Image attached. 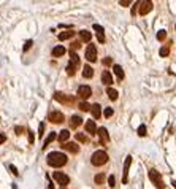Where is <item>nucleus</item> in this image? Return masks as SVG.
I'll use <instances>...</instances> for the list:
<instances>
[{"label":"nucleus","mask_w":176,"mask_h":189,"mask_svg":"<svg viewBox=\"0 0 176 189\" xmlns=\"http://www.w3.org/2000/svg\"><path fill=\"white\" fill-rule=\"evenodd\" d=\"M86 59L89 62H97V48L95 45H89L86 50Z\"/></svg>","instance_id":"9"},{"label":"nucleus","mask_w":176,"mask_h":189,"mask_svg":"<svg viewBox=\"0 0 176 189\" xmlns=\"http://www.w3.org/2000/svg\"><path fill=\"white\" fill-rule=\"evenodd\" d=\"M78 96L83 99V100H86V99H89L91 96H92V89L89 87V86H80L78 87Z\"/></svg>","instance_id":"10"},{"label":"nucleus","mask_w":176,"mask_h":189,"mask_svg":"<svg viewBox=\"0 0 176 189\" xmlns=\"http://www.w3.org/2000/svg\"><path fill=\"white\" fill-rule=\"evenodd\" d=\"M80 67V56L76 53H71L70 51V62L67 65V73L70 76H73L75 73H76V68Z\"/></svg>","instance_id":"2"},{"label":"nucleus","mask_w":176,"mask_h":189,"mask_svg":"<svg viewBox=\"0 0 176 189\" xmlns=\"http://www.w3.org/2000/svg\"><path fill=\"white\" fill-rule=\"evenodd\" d=\"M171 184H173V186H174V187H176V181H171Z\"/></svg>","instance_id":"44"},{"label":"nucleus","mask_w":176,"mask_h":189,"mask_svg":"<svg viewBox=\"0 0 176 189\" xmlns=\"http://www.w3.org/2000/svg\"><path fill=\"white\" fill-rule=\"evenodd\" d=\"M10 169H11V172H13V173H14V175H16V176H18V175H19V172H18V169H16V167H14V165H10Z\"/></svg>","instance_id":"41"},{"label":"nucleus","mask_w":176,"mask_h":189,"mask_svg":"<svg viewBox=\"0 0 176 189\" xmlns=\"http://www.w3.org/2000/svg\"><path fill=\"white\" fill-rule=\"evenodd\" d=\"M174 29H176V26H174Z\"/></svg>","instance_id":"45"},{"label":"nucleus","mask_w":176,"mask_h":189,"mask_svg":"<svg viewBox=\"0 0 176 189\" xmlns=\"http://www.w3.org/2000/svg\"><path fill=\"white\" fill-rule=\"evenodd\" d=\"M97 135H98L100 143H102V145H106L108 141H110V135H108V130H106L105 127H100V129L97 130Z\"/></svg>","instance_id":"11"},{"label":"nucleus","mask_w":176,"mask_h":189,"mask_svg":"<svg viewBox=\"0 0 176 189\" xmlns=\"http://www.w3.org/2000/svg\"><path fill=\"white\" fill-rule=\"evenodd\" d=\"M116 180H114V175H110V178H108V184H110V187H114L116 184Z\"/></svg>","instance_id":"34"},{"label":"nucleus","mask_w":176,"mask_h":189,"mask_svg":"<svg viewBox=\"0 0 176 189\" xmlns=\"http://www.w3.org/2000/svg\"><path fill=\"white\" fill-rule=\"evenodd\" d=\"M83 76H84V78H92V76H94V68H92L91 65H84V68H83Z\"/></svg>","instance_id":"19"},{"label":"nucleus","mask_w":176,"mask_h":189,"mask_svg":"<svg viewBox=\"0 0 176 189\" xmlns=\"http://www.w3.org/2000/svg\"><path fill=\"white\" fill-rule=\"evenodd\" d=\"M94 30L97 32V38L100 43H105V30L102 26H98V24H94Z\"/></svg>","instance_id":"14"},{"label":"nucleus","mask_w":176,"mask_h":189,"mask_svg":"<svg viewBox=\"0 0 176 189\" xmlns=\"http://www.w3.org/2000/svg\"><path fill=\"white\" fill-rule=\"evenodd\" d=\"M113 70H114V73H116L117 80H119V81H122V80H124V70H122V67L116 64V65L113 67Z\"/></svg>","instance_id":"20"},{"label":"nucleus","mask_w":176,"mask_h":189,"mask_svg":"<svg viewBox=\"0 0 176 189\" xmlns=\"http://www.w3.org/2000/svg\"><path fill=\"white\" fill-rule=\"evenodd\" d=\"M170 54V48H168V46H162V48H160V57H167Z\"/></svg>","instance_id":"28"},{"label":"nucleus","mask_w":176,"mask_h":189,"mask_svg":"<svg viewBox=\"0 0 176 189\" xmlns=\"http://www.w3.org/2000/svg\"><path fill=\"white\" fill-rule=\"evenodd\" d=\"M133 0H121V7H129Z\"/></svg>","instance_id":"37"},{"label":"nucleus","mask_w":176,"mask_h":189,"mask_svg":"<svg viewBox=\"0 0 176 189\" xmlns=\"http://www.w3.org/2000/svg\"><path fill=\"white\" fill-rule=\"evenodd\" d=\"M65 54V48L64 46H56V48L53 50V57H60V56H64Z\"/></svg>","instance_id":"21"},{"label":"nucleus","mask_w":176,"mask_h":189,"mask_svg":"<svg viewBox=\"0 0 176 189\" xmlns=\"http://www.w3.org/2000/svg\"><path fill=\"white\" fill-rule=\"evenodd\" d=\"M103 114H105V118H111V116L114 114V110L108 107V108H105V113H103Z\"/></svg>","instance_id":"32"},{"label":"nucleus","mask_w":176,"mask_h":189,"mask_svg":"<svg viewBox=\"0 0 176 189\" xmlns=\"http://www.w3.org/2000/svg\"><path fill=\"white\" fill-rule=\"evenodd\" d=\"M103 64H105V65H111V64H113V59H111V57H106V59H103Z\"/></svg>","instance_id":"40"},{"label":"nucleus","mask_w":176,"mask_h":189,"mask_svg":"<svg viewBox=\"0 0 176 189\" xmlns=\"http://www.w3.org/2000/svg\"><path fill=\"white\" fill-rule=\"evenodd\" d=\"M106 94H108V97H110L111 100H117V97H119L117 91H116V89H113L111 86H108V89H106Z\"/></svg>","instance_id":"22"},{"label":"nucleus","mask_w":176,"mask_h":189,"mask_svg":"<svg viewBox=\"0 0 176 189\" xmlns=\"http://www.w3.org/2000/svg\"><path fill=\"white\" fill-rule=\"evenodd\" d=\"M34 45V41L32 40H27L26 41V45H24V51H27V50H30V46Z\"/></svg>","instance_id":"35"},{"label":"nucleus","mask_w":176,"mask_h":189,"mask_svg":"<svg viewBox=\"0 0 176 189\" xmlns=\"http://www.w3.org/2000/svg\"><path fill=\"white\" fill-rule=\"evenodd\" d=\"M165 38H167V30H159V32H157V40H159V41H163Z\"/></svg>","instance_id":"30"},{"label":"nucleus","mask_w":176,"mask_h":189,"mask_svg":"<svg viewBox=\"0 0 176 189\" xmlns=\"http://www.w3.org/2000/svg\"><path fill=\"white\" fill-rule=\"evenodd\" d=\"M91 111H92V116L95 118V119H98V118L102 116V107H100L98 103H94L91 107Z\"/></svg>","instance_id":"16"},{"label":"nucleus","mask_w":176,"mask_h":189,"mask_svg":"<svg viewBox=\"0 0 176 189\" xmlns=\"http://www.w3.org/2000/svg\"><path fill=\"white\" fill-rule=\"evenodd\" d=\"M130 164H132V156H127V157H125V162H124L122 183H127V175H129V169H130Z\"/></svg>","instance_id":"12"},{"label":"nucleus","mask_w":176,"mask_h":189,"mask_svg":"<svg viewBox=\"0 0 176 189\" xmlns=\"http://www.w3.org/2000/svg\"><path fill=\"white\" fill-rule=\"evenodd\" d=\"M14 130H16V134H18V135H21V134L24 132V129H22V127H19V126H18V127H16Z\"/></svg>","instance_id":"42"},{"label":"nucleus","mask_w":176,"mask_h":189,"mask_svg":"<svg viewBox=\"0 0 176 189\" xmlns=\"http://www.w3.org/2000/svg\"><path fill=\"white\" fill-rule=\"evenodd\" d=\"M153 11V2L151 0H143V2H140V10H138V13L141 14V16H146L148 13H151Z\"/></svg>","instance_id":"7"},{"label":"nucleus","mask_w":176,"mask_h":189,"mask_svg":"<svg viewBox=\"0 0 176 189\" xmlns=\"http://www.w3.org/2000/svg\"><path fill=\"white\" fill-rule=\"evenodd\" d=\"M73 35H75V32H71V30H65V32H60V34H59V40H60V41H64V40L71 38Z\"/></svg>","instance_id":"24"},{"label":"nucleus","mask_w":176,"mask_h":189,"mask_svg":"<svg viewBox=\"0 0 176 189\" xmlns=\"http://www.w3.org/2000/svg\"><path fill=\"white\" fill-rule=\"evenodd\" d=\"M56 138H57L56 132H51V134H49V135H48V138L44 140V145H43V146H44V150H46V146H49V145H51V143H53V141H54Z\"/></svg>","instance_id":"23"},{"label":"nucleus","mask_w":176,"mask_h":189,"mask_svg":"<svg viewBox=\"0 0 176 189\" xmlns=\"http://www.w3.org/2000/svg\"><path fill=\"white\" fill-rule=\"evenodd\" d=\"M149 180L154 183V186L156 187H163L165 184H163V181H162V176H160V173L157 172V170H149Z\"/></svg>","instance_id":"4"},{"label":"nucleus","mask_w":176,"mask_h":189,"mask_svg":"<svg viewBox=\"0 0 176 189\" xmlns=\"http://www.w3.org/2000/svg\"><path fill=\"white\" fill-rule=\"evenodd\" d=\"M71 48H73V50H78V48H80V43H78V41H75Z\"/></svg>","instance_id":"43"},{"label":"nucleus","mask_w":176,"mask_h":189,"mask_svg":"<svg viewBox=\"0 0 176 189\" xmlns=\"http://www.w3.org/2000/svg\"><path fill=\"white\" fill-rule=\"evenodd\" d=\"M103 180H105V176H103V173H98V175H95V178H94V181H95V184H102V183H103Z\"/></svg>","instance_id":"29"},{"label":"nucleus","mask_w":176,"mask_h":189,"mask_svg":"<svg viewBox=\"0 0 176 189\" xmlns=\"http://www.w3.org/2000/svg\"><path fill=\"white\" fill-rule=\"evenodd\" d=\"M81 123H83V119H81L80 116H71V118H70V127H71V129L80 127V126H81Z\"/></svg>","instance_id":"17"},{"label":"nucleus","mask_w":176,"mask_h":189,"mask_svg":"<svg viewBox=\"0 0 176 189\" xmlns=\"http://www.w3.org/2000/svg\"><path fill=\"white\" fill-rule=\"evenodd\" d=\"M65 151H68V153H71V154H76V153H80V146L76 145V143H70V141H65L64 143V146H62Z\"/></svg>","instance_id":"13"},{"label":"nucleus","mask_w":176,"mask_h":189,"mask_svg":"<svg viewBox=\"0 0 176 189\" xmlns=\"http://www.w3.org/2000/svg\"><path fill=\"white\" fill-rule=\"evenodd\" d=\"M68 138H70V132H68V130H62V132L59 134V141H60V143H65Z\"/></svg>","instance_id":"26"},{"label":"nucleus","mask_w":176,"mask_h":189,"mask_svg":"<svg viewBox=\"0 0 176 189\" xmlns=\"http://www.w3.org/2000/svg\"><path fill=\"white\" fill-rule=\"evenodd\" d=\"M86 130H87V134L95 135V134H97V126H95V121H87V123H86Z\"/></svg>","instance_id":"18"},{"label":"nucleus","mask_w":176,"mask_h":189,"mask_svg":"<svg viewBox=\"0 0 176 189\" xmlns=\"http://www.w3.org/2000/svg\"><path fill=\"white\" fill-rule=\"evenodd\" d=\"M76 140L81 141V143H87V141H89V138L86 135H83V134H76Z\"/></svg>","instance_id":"31"},{"label":"nucleus","mask_w":176,"mask_h":189,"mask_svg":"<svg viewBox=\"0 0 176 189\" xmlns=\"http://www.w3.org/2000/svg\"><path fill=\"white\" fill-rule=\"evenodd\" d=\"M5 141H7V135L5 134H0V145L5 143Z\"/></svg>","instance_id":"39"},{"label":"nucleus","mask_w":176,"mask_h":189,"mask_svg":"<svg viewBox=\"0 0 176 189\" xmlns=\"http://www.w3.org/2000/svg\"><path fill=\"white\" fill-rule=\"evenodd\" d=\"M91 162H92V165H95V167H100V165H105L106 162H108V154L105 153V151H95L94 154H92V157H91Z\"/></svg>","instance_id":"3"},{"label":"nucleus","mask_w":176,"mask_h":189,"mask_svg":"<svg viewBox=\"0 0 176 189\" xmlns=\"http://www.w3.org/2000/svg\"><path fill=\"white\" fill-rule=\"evenodd\" d=\"M102 83L106 84V86H111V84H113V76H111V73L108 72V70H103V73H102Z\"/></svg>","instance_id":"15"},{"label":"nucleus","mask_w":176,"mask_h":189,"mask_svg":"<svg viewBox=\"0 0 176 189\" xmlns=\"http://www.w3.org/2000/svg\"><path fill=\"white\" fill-rule=\"evenodd\" d=\"M38 135H40V137H43V135H44V123H41V124H40V129H38Z\"/></svg>","instance_id":"36"},{"label":"nucleus","mask_w":176,"mask_h":189,"mask_svg":"<svg viewBox=\"0 0 176 189\" xmlns=\"http://www.w3.org/2000/svg\"><path fill=\"white\" fill-rule=\"evenodd\" d=\"M53 178H54V180H56V183H59L62 187L68 186V183H70V178H68V175H65L64 172H54Z\"/></svg>","instance_id":"5"},{"label":"nucleus","mask_w":176,"mask_h":189,"mask_svg":"<svg viewBox=\"0 0 176 189\" xmlns=\"http://www.w3.org/2000/svg\"><path fill=\"white\" fill-rule=\"evenodd\" d=\"M48 164L51 165V167H56V169H59V167H64V165L67 164V156L64 154V153H59V151H54V153H49L48 154Z\"/></svg>","instance_id":"1"},{"label":"nucleus","mask_w":176,"mask_h":189,"mask_svg":"<svg viewBox=\"0 0 176 189\" xmlns=\"http://www.w3.org/2000/svg\"><path fill=\"white\" fill-rule=\"evenodd\" d=\"M138 135H140V137H144V135H146V126H144V124H141V126L138 127Z\"/></svg>","instance_id":"33"},{"label":"nucleus","mask_w":176,"mask_h":189,"mask_svg":"<svg viewBox=\"0 0 176 189\" xmlns=\"http://www.w3.org/2000/svg\"><path fill=\"white\" fill-rule=\"evenodd\" d=\"M54 100L60 102V103H65V105H71L75 102V99L71 96H65V94H62V92H56L54 94Z\"/></svg>","instance_id":"6"},{"label":"nucleus","mask_w":176,"mask_h":189,"mask_svg":"<svg viewBox=\"0 0 176 189\" xmlns=\"http://www.w3.org/2000/svg\"><path fill=\"white\" fill-rule=\"evenodd\" d=\"M64 119H65V118H64V114L60 111H51L49 116H48V121H51L53 124H62Z\"/></svg>","instance_id":"8"},{"label":"nucleus","mask_w":176,"mask_h":189,"mask_svg":"<svg viewBox=\"0 0 176 189\" xmlns=\"http://www.w3.org/2000/svg\"><path fill=\"white\" fill-rule=\"evenodd\" d=\"M35 141V137H34V132H30L29 130V143H34Z\"/></svg>","instance_id":"38"},{"label":"nucleus","mask_w":176,"mask_h":189,"mask_svg":"<svg viewBox=\"0 0 176 189\" xmlns=\"http://www.w3.org/2000/svg\"><path fill=\"white\" fill-rule=\"evenodd\" d=\"M80 37H81V40H83V41H91L92 34H91L89 30H81V32H80Z\"/></svg>","instance_id":"25"},{"label":"nucleus","mask_w":176,"mask_h":189,"mask_svg":"<svg viewBox=\"0 0 176 189\" xmlns=\"http://www.w3.org/2000/svg\"><path fill=\"white\" fill-rule=\"evenodd\" d=\"M78 108H80L81 111H91V105H89L87 102H81V103L78 105Z\"/></svg>","instance_id":"27"}]
</instances>
